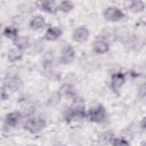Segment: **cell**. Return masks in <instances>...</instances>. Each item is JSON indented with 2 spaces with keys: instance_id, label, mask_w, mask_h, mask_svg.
<instances>
[{
  "instance_id": "1",
  "label": "cell",
  "mask_w": 146,
  "mask_h": 146,
  "mask_svg": "<svg viewBox=\"0 0 146 146\" xmlns=\"http://www.w3.org/2000/svg\"><path fill=\"white\" fill-rule=\"evenodd\" d=\"M85 114V103L82 98H75L66 113V119L68 121L78 120L83 118Z\"/></svg>"
},
{
  "instance_id": "2",
  "label": "cell",
  "mask_w": 146,
  "mask_h": 146,
  "mask_svg": "<svg viewBox=\"0 0 146 146\" xmlns=\"http://www.w3.org/2000/svg\"><path fill=\"white\" fill-rule=\"evenodd\" d=\"M46 125L44 119L40 117H33L29 119L24 124V128L29 132L36 133L42 131Z\"/></svg>"
},
{
  "instance_id": "3",
  "label": "cell",
  "mask_w": 146,
  "mask_h": 146,
  "mask_svg": "<svg viewBox=\"0 0 146 146\" xmlns=\"http://www.w3.org/2000/svg\"><path fill=\"white\" fill-rule=\"evenodd\" d=\"M106 110L101 104H98L91 108L88 112L90 120L94 123H100L106 117Z\"/></svg>"
},
{
  "instance_id": "4",
  "label": "cell",
  "mask_w": 146,
  "mask_h": 146,
  "mask_svg": "<svg viewBox=\"0 0 146 146\" xmlns=\"http://www.w3.org/2000/svg\"><path fill=\"white\" fill-rule=\"evenodd\" d=\"M104 18L111 22H117L122 19L124 14L119 9L116 7H108L104 13Z\"/></svg>"
},
{
  "instance_id": "5",
  "label": "cell",
  "mask_w": 146,
  "mask_h": 146,
  "mask_svg": "<svg viewBox=\"0 0 146 146\" xmlns=\"http://www.w3.org/2000/svg\"><path fill=\"white\" fill-rule=\"evenodd\" d=\"M74 56L75 51L73 47L70 44L64 46L61 52L62 62L64 64H69L74 60Z\"/></svg>"
},
{
  "instance_id": "6",
  "label": "cell",
  "mask_w": 146,
  "mask_h": 146,
  "mask_svg": "<svg viewBox=\"0 0 146 146\" xmlns=\"http://www.w3.org/2000/svg\"><path fill=\"white\" fill-rule=\"evenodd\" d=\"M89 31L85 27H80L76 29L72 35L74 40L78 43L86 42L89 37Z\"/></svg>"
},
{
  "instance_id": "7",
  "label": "cell",
  "mask_w": 146,
  "mask_h": 146,
  "mask_svg": "<svg viewBox=\"0 0 146 146\" xmlns=\"http://www.w3.org/2000/svg\"><path fill=\"white\" fill-rule=\"evenodd\" d=\"M124 82V74L119 72L113 75L111 80V87L113 91L117 92Z\"/></svg>"
},
{
  "instance_id": "8",
  "label": "cell",
  "mask_w": 146,
  "mask_h": 146,
  "mask_svg": "<svg viewBox=\"0 0 146 146\" xmlns=\"http://www.w3.org/2000/svg\"><path fill=\"white\" fill-rule=\"evenodd\" d=\"M21 119V114L18 112H13L9 113L5 119L6 123L10 127L16 126Z\"/></svg>"
},
{
  "instance_id": "9",
  "label": "cell",
  "mask_w": 146,
  "mask_h": 146,
  "mask_svg": "<svg viewBox=\"0 0 146 146\" xmlns=\"http://www.w3.org/2000/svg\"><path fill=\"white\" fill-rule=\"evenodd\" d=\"M62 34L61 29L58 27H52L49 28L44 35V37L47 40H54L60 37Z\"/></svg>"
},
{
  "instance_id": "10",
  "label": "cell",
  "mask_w": 146,
  "mask_h": 146,
  "mask_svg": "<svg viewBox=\"0 0 146 146\" xmlns=\"http://www.w3.org/2000/svg\"><path fill=\"white\" fill-rule=\"evenodd\" d=\"M7 87L8 88L13 92H15L19 90L22 86V82L21 80L17 77L10 78L7 82Z\"/></svg>"
},
{
  "instance_id": "11",
  "label": "cell",
  "mask_w": 146,
  "mask_h": 146,
  "mask_svg": "<svg viewBox=\"0 0 146 146\" xmlns=\"http://www.w3.org/2000/svg\"><path fill=\"white\" fill-rule=\"evenodd\" d=\"M45 24L44 18L41 16L35 17L30 22V27L34 30H38L42 29Z\"/></svg>"
},
{
  "instance_id": "12",
  "label": "cell",
  "mask_w": 146,
  "mask_h": 146,
  "mask_svg": "<svg viewBox=\"0 0 146 146\" xmlns=\"http://www.w3.org/2000/svg\"><path fill=\"white\" fill-rule=\"evenodd\" d=\"M94 51L98 54H104L109 50L108 44L104 41H96L94 44Z\"/></svg>"
},
{
  "instance_id": "13",
  "label": "cell",
  "mask_w": 146,
  "mask_h": 146,
  "mask_svg": "<svg viewBox=\"0 0 146 146\" xmlns=\"http://www.w3.org/2000/svg\"><path fill=\"white\" fill-rule=\"evenodd\" d=\"M40 7L43 10L50 13H54L58 9L56 3L54 1L43 2L41 3Z\"/></svg>"
},
{
  "instance_id": "14",
  "label": "cell",
  "mask_w": 146,
  "mask_h": 146,
  "mask_svg": "<svg viewBox=\"0 0 146 146\" xmlns=\"http://www.w3.org/2000/svg\"><path fill=\"white\" fill-rule=\"evenodd\" d=\"M14 44L18 49H25L29 44V39L26 36H17L14 39Z\"/></svg>"
},
{
  "instance_id": "15",
  "label": "cell",
  "mask_w": 146,
  "mask_h": 146,
  "mask_svg": "<svg viewBox=\"0 0 146 146\" xmlns=\"http://www.w3.org/2000/svg\"><path fill=\"white\" fill-rule=\"evenodd\" d=\"M145 5L142 1H133L129 6V9L131 11L134 13H139L143 11L144 10Z\"/></svg>"
},
{
  "instance_id": "16",
  "label": "cell",
  "mask_w": 146,
  "mask_h": 146,
  "mask_svg": "<svg viewBox=\"0 0 146 146\" xmlns=\"http://www.w3.org/2000/svg\"><path fill=\"white\" fill-rule=\"evenodd\" d=\"M22 57V54L21 50L18 48L11 49L9 53L8 58L11 62H15L21 59Z\"/></svg>"
},
{
  "instance_id": "17",
  "label": "cell",
  "mask_w": 146,
  "mask_h": 146,
  "mask_svg": "<svg viewBox=\"0 0 146 146\" xmlns=\"http://www.w3.org/2000/svg\"><path fill=\"white\" fill-rule=\"evenodd\" d=\"M73 7L74 4L71 1H63L59 6V9L64 13L70 12Z\"/></svg>"
},
{
  "instance_id": "18",
  "label": "cell",
  "mask_w": 146,
  "mask_h": 146,
  "mask_svg": "<svg viewBox=\"0 0 146 146\" xmlns=\"http://www.w3.org/2000/svg\"><path fill=\"white\" fill-rule=\"evenodd\" d=\"M3 34L7 38L15 39L17 37L18 31L14 27H7L4 30Z\"/></svg>"
},
{
  "instance_id": "19",
  "label": "cell",
  "mask_w": 146,
  "mask_h": 146,
  "mask_svg": "<svg viewBox=\"0 0 146 146\" xmlns=\"http://www.w3.org/2000/svg\"><path fill=\"white\" fill-rule=\"evenodd\" d=\"M113 145H128V143L124 140V139H113Z\"/></svg>"
}]
</instances>
